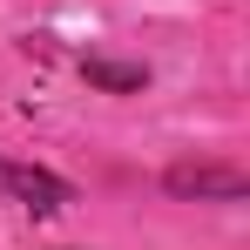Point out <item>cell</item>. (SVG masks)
I'll use <instances>...</instances> for the list:
<instances>
[{
  "label": "cell",
  "instance_id": "obj_2",
  "mask_svg": "<svg viewBox=\"0 0 250 250\" xmlns=\"http://www.w3.org/2000/svg\"><path fill=\"white\" fill-rule=\"evenodd\" d=\"M0 196L21 203V209H34V216H54V209L75 203V189H68L54 169H41V163H7V156H0Z\"/></svg>",
  "mask_w": 250,
  "mask_h": 250
},
{
  "label": "cell",
  "instance_id": "obj_1",
  "mask_svg": "<svg viewBox=\"0 0 250 250\" xmlns=\"http://www.w3.org/2000/svg\"><path fill=\"white\" fill-rule=\"evenodd\" d=\"M163 189L169 196H196V203H244L250 176L237 163H176V169H163Z\"/></svg>",
  "mask_w": 250,
  "mask_h": 250
},
{
  "label": "cell",
  "instance_id": "obj_3",
  "mask_svg": "<svg viewBox=\"0 0 250 250\" xmlns=\"http://www.w3.org/2000/svg\"><path fill=\"white\" fill-rule=\"evenodd\" d=\"M82 82H88V88H108V95H142V88H149V68H142V61L88 54V61H82Z\"/></svg>",
  "mask_w": 250,
  "mask_h": 250
}]
</instances>
